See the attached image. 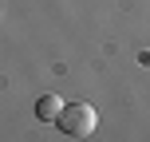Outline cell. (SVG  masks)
<instances>
[{
	"instance_id": "cell-1",
	"label": "cell",
	"mask_w": 150,
	"mask_h": 142,
	"mask_svg": "<svg viewBox=\"0 0 150 142\" xmlns=\"http://www.w3.org/2000/svg\"><path fill=\"white\" fill-rule=\"evenodd\" d=\"M95 107L91 103H67L63 107V114H59V130L63 134H71V138H87L91 130H95Z\"/></svg>"
},
{
	"instance_id": "cell-2",
	"label": "cell",
	"mask_w": 150,
	"mask_h": 142,
	"mask_svg": "<svg viewBox=\"0 0 150 142\" xmlns=\"http://www.w3.org/2000/svg\"><path fill=\"white\" fill-rule=\"evenodd\" d=\"M59 114H63V99L59 95H40L36 99V119L40 122H59Z\"/></svg>"
}]
</instances>
